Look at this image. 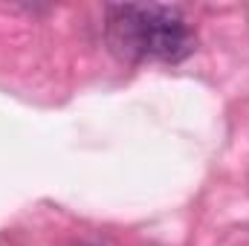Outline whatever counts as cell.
Masks as SVG:
<instances>
[{"instance_id": "cell-1", "label": "cell", "mask_w": 249, "mask_h": 246, "mask_svg": "<svg viewBox=\"0 0 249 246\" xmlns=\"http://www.w3.org/2000/svg\"><path fill=\"white\" fill-rule=\"evenodd\" d=\"M107 44L127 61L180 64L197 47V35L177 6L119 3L107 6Z\"/></svg>"}]
</instances>
